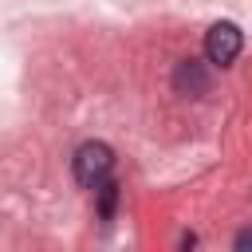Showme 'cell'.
Returning a JSON list of instances; mask_svg holds the SVG:
<instances>
[{
  "instance_id": "1",
  "label": "cell",
  "mask_w": 252,
  "mask_h": 252,
  "mask_svg": "<svg viewBox=\"0 0 252 252\" xmlns=\"http://www.w3.org/2000/svg\"><path fill=\"white\" fill-rule=\"evenodd\" d=\"M110 165H114V154H110L106 142H83L75 150V181L87 185V189H94L98 181H106Z\"/></svg>"
},
{
  "instance_id": "2",
  "label": "cell",
  "mask_w": 252,
  "mask_h": 252,
  "mask_svg": "<svg viewBox=\"0 0 252 252\" xmlns=\"http://www.w3.org/2000/svg\"><path fill=\"white\" fill-rule=\"evenodd\" d=\"M240 43H244V35H240L236 24H213L209 35H205V55H209L213 63L228 67V63L240 55Z\"/></svg>"
},
{
  "instance_id": "3",
  "label": "cell",
  "mask_w": 252,
  "mask_h": 252,
  "mask_svg": "<svg viewBox=\"0 0 252 252\" xmlns=\"http://www.w3.org/2000/svg\"><path fill=\"white\" fill-rule=\"evenodd\" d=\"M177 91L181 94H205V87H209V79H205V71H201V63L197 59H185L181 67H177Z\"/></svg>"
},
{
  "instance_id": "4",
  "label": "cell",
  "mask_w": 252,
  "mask_h": 252,
  "mask_svg": "<svg viewBox=\"0 0 252 252\" xmlns=\"http://www.w3.org/2000/svg\"><path fill=\"white\" fill-rule=\"evenodd\" d=\"M94 193H98V213H102V220H110V217H114V201H118V185H114V181H98Z\"/></svg>"
},
{
  "instance_id": "5",
  "label": "cell",
  "mask_w": 252,
  "mask_h": 252,
  "mask_svg": "<svg viewBox=\"0 0 252 252\" xmlns=\"http://www.w3.org/2000/svg\"><path fill=\"white\" fill-rule=\"evenodd\" d=\"M252 248V228H244L240 236H236V252H248Z\"/></svg>"
}]
</instances>
